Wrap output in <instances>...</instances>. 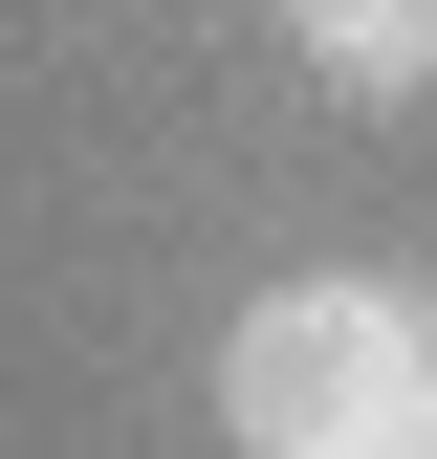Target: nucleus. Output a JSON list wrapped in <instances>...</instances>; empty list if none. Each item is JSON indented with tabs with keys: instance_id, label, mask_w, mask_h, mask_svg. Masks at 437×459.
<instances>
[{
	"instance_id": "nucleus-1",
	"label": "nucleus",
	"mask_w": 437,
	"mask_h": 459,
	"mask_svg": "<svg viewBox=\"0 0 437 459\" xmlns=\"http://www.w3.org/2000/svg\"><path fill=\"white\" fill-rule=\"evenodd\" d=\"M241 459H437V284L416 263H285L218 328Z\"/></svg>"
},
{
	"instance_id": "nucleus-2",
	"label": "nucleus",
	"mask_w": 437,
	"mask_h": 459,
	"mask_svg": "<svg viewBox=\"0 0 437 459\" xmlns=\"http://www.w3.org/2000/svg\"><path fill=\"white\" fill-rule=\"evenodd\" d=\"M285 44H306L350 109H416V88H437V0H285Z\"/></svg>"
}]
</instances>
